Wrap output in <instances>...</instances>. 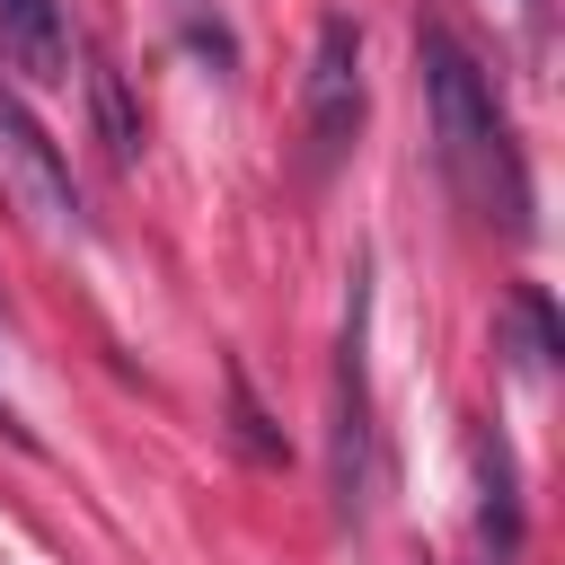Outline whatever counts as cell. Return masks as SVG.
I'll use <instances>...</instances> for the list:
<instances>
[{
  "mask_svg": "<svg viewBox=\"0 0 565 565\" xmlns=\"http://www.w3.org/2000/svg\"><path fill=\"white\" fill-rule=\"evenodd\" d=\"M415 71H424L441 177H450L477 212H503V221L521 230V221H530V194H521V159H512V132H503V115H494V88H486L477 53H468L450 26H424V35H415Z\"/></svg>",
  "mask_w": 565,
  "mask_h": 565,
  "instance_id": "1",
  "label": "cell"
},
{
  "mask_svg": "<svg viewBox=\"0 0 565 565\" xmlns=\"http://www.w3.org/2000/svg\"><path fill=\"white\" fill-rule=\"evenodd\" d=\"M300 132H309V177H327L362 132V26L344 9L318 18L309 79H300Z\"/></svg>",
  "mask_w": 565,
  "mask_h": 565,
  "instance_id": "2",
  "label": "cell"
},
{
  "mask_svg": "<svg viewBox=\"0 0 565 565\" xmlns=\"http://www.w3.org/2000/svg\"><path fill=\"white\" fill-rule=\"evenodd\" d=\"M0 168H9L18 203H26L53 238H71V230H79V185H71V168H62L53 132L26 115V97H18V88H0Z\"/></svg>",
  "mask_w": 565,
  "mask_h": 565,
  "instance_id": "3",
  "label": "cell"
},
{
  "mask_svg": "<svg viewBox=\"0 0 565 565\" xmlns=\"http://www.w3.org/2000/svg\"><path fill=\"white\" fill-rule=\"evenodd\" d=\"M362 274H353V300H344V353H335V503L362 512V486H371V397H362Z\"/></svg>",
  "mask_w": 565,
  "mask_h": 565,
  "instance_id": "4",
  "label": "cell"
},
{
  "mask_svg": "<svg viewBox=\"0 0 565 565\" xmlns=\"http://www.w3.org/2000/svg\"><path fill=\"white\" fill-rule=\"evenodd\" d=\"M0 53L26 88H62L71 79V35H62V0H0Z\"/></svg>",
  "mask_w": 565,
  "mask_h": 565,
  "instance_id": "5",
  "label": "cell"
},
{
  "mask_svg": "<svg viewBox=\"0 0 565 565\" xmlns=\"http://www.w3.org/2000/svg\"><path fill=\"white\" fill-rule=\"evenodd\" d=\"M88 97H97V124H106V150H115V168H132L141 159V124H132V97H124V71L97 53L88 62Z\"/></svg>",
  "mask_w": 565,
  "mask_h": 565,
  "instance_id": "6",
  "label": "cell"
},
{
  "mask_svg": "<svg viewBox=\"0 0 565 565\" xmlns=\"http://www.w3.org/2000/svg\"><path fill=\"white\" fill-rule=\"evenodd\" d=\"M168 9H177V18H185V26H203V0H168Z\"/></svg>",
  "mask_w": 565,
  "mask_h": 565,
  "instance_id": "7",
  "label": "cell"
},
{
  "mask_svg": "<svg viewBox=\"0 0 565 565\" xmlns=\"http://www.w3.org/2000/svg\"><path fill=\"white\" fill-rule=\"evenodd\" d=\"M0 424H9V415H0Z\"/></svg>",
  "mask_w": 565,
  "mask_h": 565,
  "instance_id": "8",
  "label": "cell"
}]
</instances>
